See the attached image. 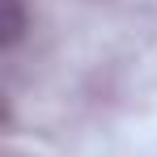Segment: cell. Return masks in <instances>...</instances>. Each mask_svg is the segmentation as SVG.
<instances>
[{
	"mask_svg": "<svg viewBox=\"0 0 157 157\" xmlns=\"http://www.w3.org/2000/svg\"><path fill=\"white\" fill-rule=\"evenodd\" d=\"M26 34V13H21V0H4V47L13 51Z\"/></svg>",
	"mask_w": 157,
	"mask_h": 157,
	"instance_id": "cell-1",
	"label": "cell"
}]
</instances>
